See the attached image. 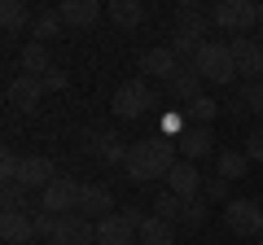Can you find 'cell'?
I'll return each instance as SVG.
<instances>
[{
	"instance_id": "cell-30",
	"label": "cell",
	"mask_w": 263,
	"mask_h": 245,
	"mask_svg": "<svg viewBox=\"0 0 263 245\" xmlns=\"http://www.w3.org/2000/svg\"><path fill=\"white\" fill-rule=\"evenodd\" d=\"M184 110H189V122L206 127V122L219 114V101H211V96H197V101H193V105H184Z\"/></svg>"
},
{
	"instance_id": "cell-19",
	"label": "cell",
	"mask_w": 263,
	"mask_h": 245,
	"mask_svg": "<svg viewBox=\"0 0 263 245\" xmlns=\"http://www.w3.org/2000/svg\"><path fill=\"white\" fill-rule=\"evenodd\" d=\"M88 153H97L101 162H119V167H127L132 145H123L114 132H92V136H88Z\"/></svg>"
},
{
	"instance_id": "cell-29",
	"label": "cell",
	"mask_w": 263,
	"mask_h": 245,
	"mask_svg": "<svg viewBox=\"0 0 263 245\" xmlns=\"http://www.w3.org/2000/svg\"><path fill=\"white\" fill-rule=\"evenodd\" d=\"M206 219H211L206 193H202V197H189V201H184V219H180V223H184L189 232H197V228H206Z\"/></svg>"
},
{
	"instance_id": "cell-36",
	"label": "cell",
	"mask_w": 263,
	"mask_h": 245,
	"mask_svg": "<svg viewBox=\"0 0 263 245\" xmlns=\"http://www.w3.org/2000/svg\"><path fill=\"white\" fill-rule=\"evenodd\" d=\"M224 197H228V179H219V175H215V179L206 184V201H224Z\"/></svg>"
},
{
	"instance_id": "cell-35",
	"label": "cell",
	"mask_w": 263,
	"mask_h": 245,
	"mask_svg": "<svg viewBox=\"0 0 263 245\" xmlns=\"http://www.w3.org/2000/svg\"><path fill=\"white\" fill-rule=\"evenodd\" d=\"M40 84H44V92H62V88H66V70H57V66H53L44 79H40Z\"/></svg>"
},
{
	"instance_id": "cell-4",
	"label": "cell",
	"mask_w": 263,
	"mask_h": 245,
	"mask_svg": "<svg viewBox=\"0 0 263 245\" xmlns=\"http://www.w3.org/2000/svg\"><path fill=\"white\" fill-rule=\"evenodd\" d=\"M158 101L154 96V88L145 84V79H127V84H119V92H114V101H110V110H114V118H141L149 105Z\"/></svg>"
},
{
	"instance_id": "cell-22",
	"label": "cell",
	"mask_w": 263,
	"mask_h": 245,
	"mask_svg": "<svg viewBox=\"0 0 263 245\" xmlns=\"http://www.w3.org/2000/svg\"><path fill=\"white\" fill-rule=\"evenodd\" d=\"M62 27H66V22H62V13H57V9H35V18H31V31H27V35L40 39V44H48V39L62 35Z\"/></svg>"
},
{
	"instance_id": "cell-7",
	"label": "cell",
	"mask_w": 263,
	"mask_h": 245,
	"mask_svg": "<svg viewBox=\"0 0 263 245\" xmlns=\"http://www.w3.org/2000/svg\"><path fill=\"white\" fill-rule=\"evenodd\" d=\"M228 48H233L237 75H241L246 84L263 79V48H259V39H254V35H233V39H228Z\"/></svg>"
},
{
	"instance_id": "cell-16",
	"label": "cell",
	"mask_w": 263,
	"mask_h": 245,
	"mask_svg": "<svg viewBox=\"0 0 263 245\" xmlns=\"http://www.w3.org/2000/svg\"><path fill=\"white\" fill-rule=\"evenodd\" d=\"M53 245H97V228L84 215H66L53 232Z\"/></svg>"
},
{
	"instance_id": "cell-34",
	"label": "cell",
	"mask_w": 263,
	"mask_h": 245,
	"mask_svg": "<svg viewBox=\"0 0 263 245\" xmlns=\"http://www.w3.org/2000/svg\"><path fill=\"white\" fill-rule=\"evenodd\" d=\"M5 210H27V206H22V184H18V179L5 184Z\"/></svg>"
},
{
	"instance_id": "cell-40",
	"label": "cell",
	"mask_w": 263,
	"mask_h": 245,
	"mask_svg": "<svg viewBox=\"0 0 263 245\" xmlns=\"http://www.w3.org/2000/svg\"><path fill=\"white\" fill-rule=\"evenodd\" d=\"M259 206H263V197H259Z\"/></svg>"
},
{
	"instance_id": "cell-12",
	"label": "cell",
	"mask_w": 263,
	"mask_h": 245,
	"mask_svg": "<svg viewBox=\"0 0 263 245\" xmlns=\"http://www.w3.org/2000/svg\"><path fill=\"white\" fill-rule=\"evenodd\" d=\"M75 215H84L88 223H101V219H110L114 215V193L105 189V184H84V193H79V210Z\"/></svg>"
},
{
	"instance_id": "cell-39",
	"label": "cell",
	"mask_w": 263,
	"mask_h": 245,
	"mask_svg": "<svg viewBox=\"0 0 263 245\" xmlns=\"http://www.w3.org/2000/svg\"><path fill=\"white\" fill-rule=\"evenodd\" d=\"M259 245H263V236H259Z\"/></svg>"
},
{
	"instance_id": "cell-24",
	"label": "cell",
	"mask_w": 263,
	"mask_h": 245,
	"mask_svg": "<svg viewBox=\"0 0 263 245\" xmlns=\"http://www.w3.org/2000/svg\"><path fill=\"white\" fill-rule=\"evenodd\" d=\"M246 167H250V158H246V149H219L215 153V175L219 179H241L246 175Z\"/></svg>"
},
{
	"instance_id": "cell-9",
	"label": "cell",
	"mask_w": 263,
	"mask_h": 245,
	"mask_svg": "<svg viewBox=\"0 0 263 245\" xmlns=\"http://www.w3.org/2000/svg\"><path fill=\"white\" fill-rule=\"evenodd\" d=\"M136 236H141V228L132 223L123 210H114L110 219H101V223H97V245H141Z\"/></svg>"
},
{
	"instance_id": "cell-5",
	"label": "cell",
	"mask_w": 263,
	"mask_h": 245,
	"mask_svg": "<svg viewBox=\"0 0 263 245\" xmlns=\"http://www.w3.org/2000/svg\"><path fill=\"white\" fill-rule=\"evenodd\" d=\"M224 228L237 236H263V206L250 197H233L224 201Z\"/></svg>"
},
{
	"instance_id": "cell-32",
	"label": "cell",
	"mask_w": 263,
	"mask_h": 245,
	"mask_svg": "<svg viewBox=\"0 0 263 245\" xmlns=\"http://www.w3.org/2000/svg\"><path fill=\"white\" fill-rule=\"evenodd\" d=\"M57 223H62V219H57V215H48V210H35V232L44 236V241H53Z\"/></svg>"
},
{
	"instance_id": "cell-11",
	"label": "cell",
	"mask_w": 263,
	"mask_h": 245,
	"mask_svg": "<svg viewBox=\"0 0 263 245\" xmlns=\"http://www.w3.org/2000/svg\"><path fill=\"white\" fill-rule=\"evenodd\" d=\"M136 66H141V70H145L149 79H167V84H171V79L180 75V70H184V66H180V57L171 53L167 44H158V48H145Z\"/></svg>"
},
{
	"instance_id": "cell-33",
	"label": "cell",
	"mask_w": 263,
	"mask_h": 245,
	"mask_svg": "<svg viewBox=\"0 0 263 245\" xmlns=\"http://www.w3.org/2000/svg\"><path fill=\"white\" fill-rule=\"evenodd\" d=\"M241 149H246V158H250V162H263V127H254V132L246 136Z\"/></svg>"
},
{
	"instance_id": "cell-8",
	"label": "cell",
	"mask_w": 263,
	"mask_h": 245,
	"mask_svg": "<svg viewBox=\"0 0 263 245\" xmlns=\"http://www.w3.org/2000/svg\"><path fill=\"white\" fill-rule=\"evenodd\" d=\"M176 149H180V158H184V162H202V158H211V153H215V136H211V127L184 122V127H180V136H176Z\"/></svg>"
},
{
	"instance_id": "cell-31",
	"label": "cell",
	"mask_w": 263,
	"mask_h": 245,
	"mask_svg": "<svg viewBox=\"0 0 263 245\" xmlns=\"http://www.w3.org/2000/svg\"><path fill=\"white\" fill-rule=\"evenodd\" d=\"M18 171H22V158H18L13 149H5V153H0V175H5V184H13Z\"/></svg>"
},
{
	"instance_id": "cell-28",
	"label": "cell",
	"mask_w": 263,
	"mask_h": 245,
	"mask_svg": "<svg viewBox=\"0 0 263 245\" xmlns=\"http://www.w3.org/2000/svg\"><path fill=\"white\" fill-rule=\"evenodd\" d=\"M154 215L167 219V223H180V219H184V197H176V193L162 189L158 197H154Z\"/></svg>"
},
{
	"instance_id": "cell-18",
	"label": "cell",
	"mask_w": 263,
	"mask_h": 245,
	"mask_svg": "<svg viewBox=\"0 0 263 245\" xmlns=\"http://www.w3.org/2000/svg\"><path fill=\"white\" fill-rule=\"evenodd\" d=\"M57 13H62L66 27H79V31L101 22V5H97V0H62V5H57Z\"/></svg>"
},
{
	"instance_id": "cell-21",
	"label": "cell",
	"mask_w": 263,
	"mask_h": 245,
	"mask_svg": "<svg viewBox=\"0 0 263 245\" xmlns=\"http://www.w3.org/2000/svg\"><path fill=\"white\" fill-rule=\"evenodd\" d=\"M31 18H35V9H27L22 0H0V27H5V35L31 31Z\"/></svg>"
},
{
	"instance_id": "cell-1",
	"label": "cell",
	"mask_w": 263,
	"mask_h": 245,
	"mask_svg": "<svg viewBox=\"0 0 263 245\" xmlns=\"http://www.w3.org/2000/svg\"><path fill=\"white\" fill-rule=\"evenodd\" d=\"M180 162V149L171 136H145V140L132 145L127 153V179L132 184H154V179H167V171Z\"/></svg>"
},
{
	"instance_id": "cell-25",
	"label": "cell",
	"mask_w": 263,
	"mask_h": 245,
	"mask_svg": "<svg viewBox=\"0 0 263 245\" xmlns=\"http://www.w3.org/2000/svg\"><path fill=\"white\" fill-rule=\"evenodd\" d=\"M254 114H263V79L246 84L233 101V118H254Z\"/></svg>"
},
{
	"instance_id": "cell-15",
	"label": "cell",
	"mask_w": 263,
	"mask_h": 245,
	"mask_svg": "<svg viewBox=\"0 0 263 245\" xmlns=\"http://www.w3.org/2000/svg\"><path fill=\"white\" fill-rule=\"evenodd\" d=\"M167 193H176V197H197L202 193V171H197V162H184L180 158L176 167L167 171Z\"/></svg>"
},
{
	"instance_id": "cell-37",
	"label": "cell",
	"mask_w": 263,
	"mask_h": 245,
	"mask_svg": "<svg viewBox=\"0 0 263 245\" xmlns=\"http://www.w3.org/2000/svg\"><path fill=\"white\" fill-rule=\"evenodd\" d=\"M259 31H263V5H259Z\"/></svg>"
},
{
	"instance_id": "cell-27",
	"label": "cell",
	"mask_w": 263,
	"mask_h": 245,
	"mask_svg": "<svg viewBox=\"0 0 263 245\" xmlns=\"http://www.w3.org/2000/svg\"><path fill=\"white\" fill-rule=\"evenodd\" d=\"M141 245H176V223H167V219L149 215L141 223V236H136Z\"/></svg>"
},
{
	"instance_id": "cell-38",
	"label": "cell",
	"mask_w": 263,
	"mask_h": 245,
	"mask_svg": "<svg viewBox=\"0 0 263 245\" xmlns=\"http://www.w3.org/2000/svg\"><path fill=\"white\" fill-rule=\"evenodd\" d=\"M254 39H259V48H263V31H259V35H254Z\"/></svg>"
},
{
	"instance_id": "cell-23",
	"label": "cell",
	"mask_w": 263,
	"mask_h": 245,
	"mask_svg": "<svg viewBox=\"0 0 263 245\" xmlns=\"http://www.w3.org/2000/svg\"><path fill=\"white\" fill-rule=\"evenodd\" d=\"M110 22L114 27H123V31H132V27H141L145 22V5L141 0H110Z\"/></svg>"
},
{
	"instance_id": "cell-6",
	"label": "cell",
	"mask_w": 263,
	"mask_h": 245,
	"mask_svg": "<svg viewBox=\"0 0 263 245\" xmlns=\"http://www.w3.org/2000/svg\"><path fill=\"white\" fill-rule=\"evenodd\" d=\"M79 193H84V184H75L70 175H57L53 184L40 193V210L66 219V215H75V210H79Z\"/></svg>"
},
{
	"instance_id": "cell-13",
	"label": "cell",
	"mask_w": 263,
	"mask_h": 245,
	"mask_svg": "<svg viewBox=\"0 0 263 245\" xmlns=\"http://www.w3.org/2000/svg\"><path fill=\"white\" fill-rule=\"evenodd\" d=\"M215 27V22H211V13H202L193 5V0H184V5H180L176 9V31H171V35H184V39H202L206 35V31ZM202 44H206V39H202Z\"/></svg>"
},
{
	"instance_id": "cell-17",
	"label": "cell",
	"mask_w": 263,
	"mask_h": 245,
	"mask_svg": "<svg viewBox=\"0 0 263 245\" xmlns=\"http://www.w3.org/2000/svg\"><path fill=\"white\" fill-rule=\"evenodd\" d=\"M9 105L13 110H22V114H35L40 110V96H44V84H40V79H31V75H18L9 84Z\"/></svg>"
},
{
	"instance_id": "cell-26",
	"label": "cell",
	"mask_w": 263,
	"mask_h": 245,
	"mask_svg": "<svg viewBox=\"0 0 263 245\" xmlns=\"http://www.w3.org/2000/svg\"><path fill=\"white\" fill-rule=\"evenodd\" d=\"M202 84H206V79L197 75V66H184V70H180V75L171 79L167 88H171V92H176V96H180V101H184V105H193L197 96H202Z\"/></svg>"
},
{
	"instance_id": "cell-14",
	"label": "cell",
	"mask_w": 263,
	"mask_h": 245,
	"mask_svg": "<svg viewBox=\"0 0 263 245\" xmlns=\"http://www.w3.org/2000/svg\"><path fill=\"white\" fill-rule=\"evenodd\" d=\"M0 236H5V245H27L35 241V215H27V210H5L0 215Z\"/></svg>"
},
{
	"instance_id": "cell-2",
	"label": "cell",
	"mask_w": 263,
	"mask_h": 245,
	"mask_svg": "<svg viewBox=\"0 0 263 245\" xmlns=\"http://www.w3.org/2000/svg\"><path fill=\"white\" fill-rule=\"evenodd\" d=\"M197 75L206 79V84H233L237 75V62H233V48H228V39H206V48L197 53Z\"/></svg>"
},
{
	"instance_id": "cell-3",
	"label": "cell",
	"mask_w": 263,
	"mask_h": 245,
	"mask_svg": "<svg viewBox=\"0 0 263 245\" xmlns=\"http://www.w3.org/2000/svg\"><path fill=\"white\" fill-rule=\"evenodd\" d=\"M211 22L228 35H250L259 27V5L254 0H219L215 9H211Z\"/></svg>"
},
{
	"instance_id": "cell-20",
	"label": "cell",
	"mask_w": 263,
	"mask_h": 245,
	"mask_svg": "<svg viewBox=\"0 0 263 245\" xmlns=\"http://www.w3.org/2000/svg\"><path fill=\"white\" fill-rule=\"evenodd\" d=\"M18 66H22V75L44 79L48 70H53V62H48V44H40V39H27V44H22V53H18Z\"/></svg>"
},
{
	"instance_id": "cell-10",
	"label": "cell",
	"mask_w": 263,
	"mask_h": 245,
	"mask_svg": "<svg viewBox=\"0 0 263 245\" xmlns=\"http://www.w3.org/2000/svg\"><path fill=\"white\" fill-rule=\"evenodd\" d=\"M57 179V167H53V158H44V153H31V158H22V171H18V184L22 189H35V193H44L48 184Z\"/></svg>"
}]
</instances>
